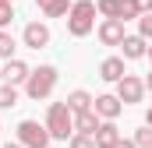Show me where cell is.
Instances as JSON below:
<instances>
[{
	"instance_id": "cell-22",
	"label": "cell",
	"mask_w": 152,
	"mask_h": 148,
	"mask_svg": "<svg viewBox=\"0 0 152 148\" xmlns=\"http://www.w3.org/2000/svg\"><path fill=\"white\" fill-rule=\"evenodd\" d=\"M71 148H96V138H88V134H75V138H71Z\"/></svg>"
},
{
	"instance_id": "cell-25",
	"label": "cell",
	"mask_w": 152,
	"mask_h": 148,
	"mask_svg": "<svg viewBox=\"0 0 152 148\" xmlns=\"http://www.w3.org/2000/svg\"><path fill=\"white\" fill-rule=\"evenodd\" d=\"M145 127H152V106H149V113H145Z\"/></svg>"
},
{
	"instance_id": "cell-29",
	"label": "cell",
	"mask_w": 152,
	"mask_h": 148,
	"mask_svg": "<svg viewBox=\"0 0 152 148\" xmlns=\"http://www.w3.org/2000/svg\"><path fill=\"white\" fill-rule=\"evenodd\" d=\"M149 57H152V46H149Z\"/></svg>"
},
{
	"instance_id": "cell-10",
	"label": "cell",
	"mask_w": 152,
	"mask_h": 148,
	"mask_svg": "<svg viewBox=\"0 0 152 148\" xmlns=\"http://www.w3.org/2000/svg\"><path fill=\"white\" fill-rule=\"evenodd\" d=\"M92 110H96V116H103V120H117L120 110H124V102H120L117 95H99Z\"/></svg>"
},
{
	"instance_id": "cell-21",
	"label": "cell",
	"mask_w": 152,
	"mask_h": 148,
	"mask_svg": "<svg viewBox=\"0 0 152 148\" xmlns=\"http://www.w3.org/2000/svg\"><path fill=\"white\" fill-rule=\"evenodd\" d=\"M138 36L152 39V14H142V18H138Z\"/></svg>"
},
{
	"instance_id": "cell-11",
	"label": "cell",
	"mask_w": 152,
	"mask_h": 148,
	"mask_svg": "<svg viewBox=\"0 0 152 148\" xmlns=\"http://www.w3.org/2000/svg\"><path fill=\"white\" fill-rule=\"evenodd\" d=\"M124 57H106V60H103V64H99V78H103V81H120V78H124Z\"/></svg>"
},
{
	"instance_id": "cell-1",
	"label": "cell",
	"mask_w": 152,
	"mask_h": 148,
	"mask_svg": "<svg viewBox=\"0 0 152 148\" xmlns=\"http://www.w3.org/2000/svg\"><path fill=\"white\" fill-rule=\"evenodd\" d=\"M46 131H50V138L53 141H71L75 134V113L67 110V102H50V110H46Z\"/></svg>"
},
{
	"instance_id": "cell-6",
	"label": "cell",
	"mask_w": 152,
	"mask_h": 148,
	"mask_svg": "<svg viewBox=\"0 0 152 148\" xmlns=\"http://www.w3.org/2000/svg\"><path fill=\"white\" fill-rule=\"evenodd\" d=\"M117 99H120L124 106L142 102V99H145V81H142V78H134V74H124V78L117 81Z\"/></svg>"
},
{
	"instance_id": "cell-27",
	"label": "cell",
	"mask_w": 152,
	"mask_h": 148,
	"mask_svg": "<svg viewBox=\"0 0 152 148\" xmlns=\"http://www.w3.org/2000/svg\"><path fill=\"white\" fill-rule=\"evenodd\" d=\"M4 148H21V145H18V141H7V145H4Z\"/></svg>"
},
{
	"instance_id": "cell-12",
	"label": "cell",
	"mask_w": 152,
	"mask_h": 148,
	"mask_svg": "<svg viewBox=\"0 0 152 148\" xmlns=\"http://www.w3.org/2000/svg\"><path fill=\"white\" fill-rule=\"evenodd\" d=\"M120 141V131H117L113 120H106V123H99V131H96V148H113Z\"/></svg>"
},
{
	"instance_id": "cell-26",
	"label": "cell",
	"mask_w": 152,
	"mask_h": 148,
	"mask_svg": "<svg viewBox=\"0 0 152 148\" xmlns=\"http://www.w3.org/2000/svg\"><path fill=\"white\" fill-rule=\"evenodd\" d=\"M145 92H152V74H149V78H145Z\"/></svg>"
},
{
	"instance_id": "cell-14",
	"label": "cell",
	"mask_w": 152,
	"mask_h": 148,
	"mask_svg": "<svg viewBox=\"0 0 152 148\" xmlns=\"http://www.w3.org/2000/svg\"><path fill=\"white\" fill-rule=\"evenodd\" d=\"M120 46H124V57H127V60H142V57H149V46H145L142 36H127Z\"/></svg>"
},
{
	"instance_id": "cell-8",
	"label": "cell",
	"mask_w": 152,
	"mask_h": 148,
	"mask_svg": "<svg viewBox=\"0 0 152 148\" xmlns=\"http://www.w3.org/2000/svg\"><path fill=\"white\" fill-rule=\"evenodd\" d=\"M21 39H25V46H28V49H42V46L50 42V28H46L42 21H28V25H25V32H21Z\"/></svg>"
},
{
	"instance_id": "cell-2",
	"label": "cell",
	"mask_w": 152,
	"mask_h": 148,
	"mask_svg": "<svg viewBox=\"0 0 152 148\" xmlns=\"http://www.w3.org/2000/svg\"><path fill=\"white\" fill-rule=\"evenodd\" d=\"M96 28V0H78L71 4V14H67V32L75 39L88 36Z\"/></svg>"
},
{
	"instance_id": "cell-23",
	"label": "cell",
	"mask_w": 152,
	"mask_h": 148,
	"mask_svg": "<svg viewBox=\"0 0 152 148\" xmlns=\"http://www.w3.org/2000/svg\"><path fill=\"white\" fill-rule=\"evenodd\" d=\"M134 4H138V11H142V14H152V0H134Z\"/></svg>"
},
{
	"instance_id": "cell-16",
	"label": "cell",
	"mask_w": 152,
	"mask_h": 148,
	"mask_svg": "<svg viewBox=\"0 0 152 148\" xmlns=\"http://www.w3.org/2000/svg\"><path fill=\"white\" fill-rule=\"evenodd\" d=\"M36 4L42 7V14H46V18H60V14H71L67 0H36Z\"/></svg>"
},
{
	"instance_id": "cell-3",
	"label": "cell",
	"mask_w": 152,
	"mask_h": 148,
	"mask_svg": "<svg viewBox=\"0 0 152 148\" xmlns=\"http://www.w3.org/2000/svg\"><path fill=\"white\" fill-rule=\"evenodd\" d=\"M53 88H57V67H50V64H42L36 71L28 74V81H25V92H28V99H50L53 95Z\"/></svg>"
},
{
	"instance_id": "cell-20",
	"label": "cell",
	"mask_w": 152,
	"mask_h": 148,
	"mask_svg": "<svg viewBox=\"0 0 152 148\" xmlns=\"http://www.w3.org/2000/svg\"><path fill=\"white\" fill-rule=\"evenodd\" d=\"M14 0H0V28H7L11 25V18H14V7H11Z\"/></svg>"
},
{
	"instance_id": "cell-28",
	"label": "cell",
	"mask_w": 152,
	"mask_h": 148,
	"mask_svg": "<svg viewBox=\"0 0 152 148\" xmlns=\"http://www.w3.org/2000/svg\"><path fill=\"white\" fill-rule=\"evenodd\" d=\"M0 81H4V67H0Z\"/></svg>"
},
{
	"instance_id": "cell-19",
	"label": "cell",
	"mask_w": 152,
	"mask_h": 148,
	"mask_svg": "<svg viewBox=\"0 0 152 148\" xmlns=\"http://www.w3.org/2000/svg\"><path fill=\"white\" fill-rule=\"evenodd\" d=\"M131 141H134V145H138V148H152V127H138Z\"/></svg>"
},
{
	"instance_id": "cell-4",
	"label": "cell",
	"mask_w": 152,
	"mask_h": 148,
	"mask_svg": "<svg viewBox=\"0 0 152 148\" xmlns=\"http://www.w3.org/2000/svg\"><path fill=\"white\" fill-rule=\"evenodd\" d=\"M50 141L53 138H50L46 123H36V120H21L18 123V145L21 148H46Z\"/></svg>"
},
{
	"instance_id": "cell-5",
	"label": "cell",
	"mask_w": 152,
	"mask_h": 148,
	"mask_svg": "<svg viewBox=\"0 0 152 148\" xmlns=\"http://www.w3.org/2000/svg\"><path fill=\"white\" fill-rule=\"evenodd\" d=\"M96 11L113 18V21H127V18H142L134 0H96Z\"/></svg>"
},
{
	"instance_id": "cell-24",
	"label": "cell",
	"mask_w": 152,
	"mask_h": 148,
	"mask_svg": "<svg viewBox=\"0 0 152 148\" xmlns=\"http://www.w3.org/2000/svg\"><path fill=\"white\" fill-rule=\"evenodd\" d=\"M113 148H138V145H134V141H124V138H120V141H117Z\"/></svg>"
},
{
	"instance_id": "cell-9",
	"label": "cell",
	"mask_w": 152,
	"mask_h": 148,
	"mask_svg": "<svg viewBox=\"0 0 152 148\" xmlns=\"http://www.w3.org/2000/svg\"><path fill=\"white\" fill-rule=\"evenodd\" d=\"M28 74H32V67H28L25 60H7V67H4V81L14 88V85H25Z\"/></svg>"
},
{
	"instance_id": "cell-13",
	"label": "cell",
	"mask_w": 152,
	"mask_h": 148,
	"mask_svg": "<svg viewBox=\"0 0 152 148\" xmlns=\"http://www.w3.org/2000/svg\"><path fill=\"white\" fill-rule=\"evenodd\" d=\"M64 102H67V110L78 116V113H88V110H92V102H96V99H92V95H88L85 88H75V92H71V95H67Z\"/></svg>"
},
{
	"instance_id": "cell-7",
	"label": "cell",
	"mask_w": 152,
	"mask_h": 148,
	"mask_svg": "<svg viewBox=\"0 0 152 148\" xmlns=\"http://www.w3.org/2000/svg\"><path fill=\"white\" fill-rule=\"evenodd\" d=\"M124 39H127V32H124V21L106 18V21L99 25V42H103V46H120Z\"/></svg>"
},
{
	"instance_id": "cell-18",
	"label": "cell",
	"mask_w": 152,
	"mask_h": 148,
	"mask_svg": "<svg viewBox=\"0 0 152 148\" xmlns=\"http://www.w3.org/2000/svg\"><path fill=\"white\" fill-rule=\"evenodd\" d=\"M11 106H18V92L11 85H0V110H11Z\"/></svg>"
},
{
	"instance_id": "cell-17",
	"label": "cell",
	"mask_w": 152,
	"mask_h": 148,
	"mask_svg": "<svg viewBox=\"0 0 152 148\" xmlns=\"http://www.w3.org/2000/svg\"><path fill=\"white\" fill-rule=\"evenodd\" d=\"M0 57L4 60H14V36L7 28H0Z\"/></svg>"
},
{
	"instance_id": "cell-15",
	"label": "cell",
	"mask_w": 152,
	"mask_h": 148,
	"mask_svg": "<svg viewBox=\"0 0 152 148\" xmlns=\"http://www.w3.org/2000/svg\"><path fill=\"white\" fill-rule=\"evenodd\" d=\"M75 131H78V134H88V138H96V131H99V116H96V110L78 113V116H75Z\"/></svg>"
}]
</instances>
